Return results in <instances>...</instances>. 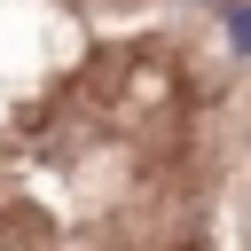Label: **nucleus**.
<instances>
[{
  "label": "nucleus",
  "instance_id": "nucleus-1",
  "mask_svg": "<svg viewBox=\"0 0 251 251\" xmlns=\"http://www.w3.org/2000/svg\"><path fill=\"white\" fill-rule=\"evenodd\" d=\"M227 39L251 55V0H227Z\"/></svg>",
  "mask_w": 251,
  "mask_h": 251
}]
</instances>
